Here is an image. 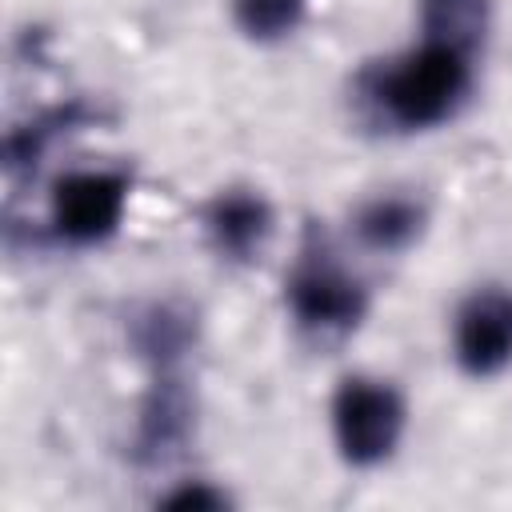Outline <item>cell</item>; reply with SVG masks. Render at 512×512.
Segmentation results:
<instances>
[{"mask_svg":"<svg viewBox=\"0 0 512 512\" xmlns=\"http://www.w3.org/2000/svg\"><path fill=\"white\" fill-rule=\"evenodd\" d=\"M472 68L468 56L424 40L408 56L392 60L376 80H372V100L376 108L396 124V128H432L444 124L468 96Z\"/></svg>","mask_w":512,"mask_h":512,"instance_id":"obj_1","label":"cell"},{"mask_svg":"<svg viewBox=\"0 0 512 512\" xmlns=\"http://www.w3.org/2000/svg\"><path fill=\"white\" fill-rule=\"evenodd\" d=\"M332 436L352 468L384 464L404 436V400L384 380L348 376L332 396Z\"/></svg>","mask_w":512,"mask_h":512,"instance_id":"obj_2","label":"cell"},{"mask_svg":"<svg viewBox=\"0 0 512 512\" xmlns=\"http://www.w3.org/2000/svg\"><path fill=\"white\" fill-rule=\"evenodd\" d=\"M284 288H288V308L296 324L320 336H344L368 312L364 284L352 272H344L328 252L304 248Z\"/></svg>","mask_w":512,"mask_h":512,"instance_id":"obj_3","label":"cell"},{"mask_svg":"<svg viewBox=\"0 0 512 512\" xmlns=\"http://www.w3.org/2000/svg\"><path fill=\"white\" fill-rule=\"evenodd\" d=\"M128 204L124 172H68L52 188V224L72 244H96L116 232Z\"/></svg>","mask_w":512,"mask_h":512,"instance_id":"obj_4","label":"cell"},{"mask_svg":"<svg viewBox=\"0 0 512 512\" xmlns=\"http://www.w3.org/2000/svg\"><path fill=\"white\" fill-rule=\"evenodd\" d=\"M456 364L468 376H496L512 364V292L480 288L472 292L452 328Z\"/></svg>","mask_w":512,"mask_h":512,"instance_id":"obj_5","label":"cell"},{"mask_svg":"<svg viewBox=\"0 0 512 512\" xmlns=\"http://www.w3.org/2000/svg\"><path fill=\"white\" fill-rule=\"evenodd\" d=\"M192 432V396L176 368H156V380L140 404L136 424V460L140 464H164Z\"/></svg>","mask_w":512,"mask_h":512,"instance_id":"obj_6","label":"cell"},{"mask_svg":"<svg viewBox=\"0 0 512 512\" xmlns=\"http://www.w3.org/2000/svg\"><path fill=\"white\" fill-rule=\"evenodd\" d=\"M204 232L220 256H228L236 264L256 260L272 236V208L252 188H228V192L208 200Z\"/></svg>","mask_w":512,"mask_h":512,"instance_id":"obj_7","label":"cell"},{"mask_svg":"<svg viewBox=\"0 0 512 512\" xmlns=\"http://www.w3.org/2000/svg\"><path fill=\"white\" fill-rule=\"evenodd\" d=\"M192 332H196L192 316L176 304H148L132 324V340L140 356L152 360V368H176L192 344Z\"/></svg>","mask_w":512,"mask_h":512,"instance_id":"obj_8","label":"cell"},{"mask_svg":"<svg viewBox=\"0 0 512 512\" xmlns=\"http://www.w3.org/2000/svg\"><path fill=\"white\" fill-rule=\"evenodd\" d=\"M424 40L472 56L488 32V0H420Z\"/></svg>","mask_w":512,"mask_h":512,"instance_id":"obj_9","label":"cell"},{"mask_svg":"<svg viewBox=\"0 0 512 512\" xmlns=\"http://www.w3.org/2000/svg\"><path fill=\"white\" fill-rule=\"evenodd\" d=\"M356 232L368 248L380 252H400L424 232V208L408 196H376L360 208Z\"/></svg>","mask_w":512,"mask_h":512,"instance_id":"obj_10","label":"cell"},{"mask_svg":"<svg viewBox=\"0 0 512 512\" xmlns=\"http://www.w3.org/2000/svg\"><path fill=\"white\" fill-rule=\"evenodd\" d=\"M308 0H232V16L248 40H284L304 20Z\"/></svg>","mask_w":512,"mask_h":512,"instance_id":"obj_11","label":"cell"},{"mask_svg":"<svg viewBox=\"0 0 512 512\" xmlns=\"http://www.w3.org/2000/svg\"><path fill=\"white\" fill-rule=\"evenodd\" d=\"M164 508H196V512H220V508H228V496H224L220 488H212V484L196 480V484H184V488H176L172 496H164Z\"/></svg>","mask_w":512,"mask_h":512,"instance_id":"obj_12","label":"cell"}]
</instances>
